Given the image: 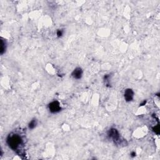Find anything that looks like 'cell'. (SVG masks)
Wrapping results in <instances>:
<instances>
[{
  "label": "cell",
  "instance_id": "obj_1",
  "mask_svg": "<svg viewBox=\"0 0 160 160\" xmlns=\"http://www.w3.org/2000/svg\"><path fill=\"white\" fill-rule=\"evenodd\" d=\"M7 142H8L9 146L13 150H16L21 144L22 140H21L20 136L16 135V134H14V135L9 136L8 140H7Z\"/></svg>",
  "mask_w": 160,
  "mask_h": 160
},
{
  "label": "cell",
  "instance_id": "obj_2",
  "mask_svg": "<svg viewBox=\"0 0 160 160\" xmlns=\"http://www.w3.org/2000/svg\"><path fill=\"white\" fill-rule=\"evenodd\" d=\"M48 107L50 112H52V113H56L59 112L61 110L60 104L57 101H54L51 103L49 104Z\"/></svg>",
  "mask_w": 160,
  "mask_h": 160
},
{
  "label": "cell",
  "instance_id": "obj_3",
  "mask_svg": "<svg viewBox=\"0 0 160 160\" xmlns=\"http://www.w3.org/2000/svg\"><path fill=\"white\" fill-rule=\"evenodd\" d=\"M108 136L112 138L114 141H118L120 137L118 132L115 128H112L109 131Z\"/></svg>",
  "mask_w": 160,
  "mask_h": 160
},
{
  "label": "cell",
  "instance_id": "obj_4",
  "mask_svg": "<svg viewBox=\"0 0 160 160\" xmlns=\"http://www.w3.org/2000/svg\"><path fill=\"white\" fill-rule=\"evenodd\" d=\"M125 99L126 101L129 102L133 100L134 98V92L132 89H126L124 94Z\"/></svg>",
  "mask_w": 160,
  "mask_h": 160
},
{
  "label": "cell",
  "instance_id": "obj_5",
  "mask_svg": "<svg viewBox=\"0 0 160 160\" xmlns=\"http://www.w3.org/2000/svg\"><path fill=\"white\" fill-rule=\"evenodd\" d=\"M72 76L76 79H81L83 76V70L81 68H76L72 72Z\"/></svg>",
  "mask_w": 160,
  "mask_h": 160
},
{
  "label": "cell",
  "instance_id": "obj_6",
  "mask_svg": "<svg viewBox=\"0 0 160 160\" xmlns=\"http://www.w3.org/2000/svg\"><path fill=\"white\" fill-rule=\"evenodd\" d=\"M36 125H37V120H36V119H32L30 123H29L28 127L30 129H33L35 128Z\"/></svg>",
  "mask_w": 160,
  "mask_h": 160
},
{
  "label": "cell",
  "instance_id": "obj_7",
  "mask_svg": "<svg viewBox=\"0 0 160 160\" xmlns=\"http://www.w3.org/2000/svg\"><path fill=\"white\" fill-rule=\"evenodd\" d=\"M63 33H64V32L62 30H58L57 31V33H56V35H57V36L58 37H61L63 35Z\"/></svg>",
  "mask_w": 160,
  "mask_h": 160
},
{
  "label": "cell",
  "instance_id": "obj_8",
  "mask_svg": "<svg viewBox=\"0 0 160 160\" xmlns=\"http://www.w3.org/2000/svg\"><path fill=\"white\" fill-rule=\"evenodd\" d=\"M153 130H154V132L156 133V134H159V126H156L154 127V128H153Z\"/></svg>",
  "mask_w": 160,
  "mask_h": 160
},
{
  "label": "cell",
  "instance_id": "obj_9",
  "mask_svg": "<svg viewBox=\"0 0 160 160\" xmlns=\"http://www.w3.org/2000/svg\"><path fill=\"white\" fill-rule=\"evenodd\" d=\"M131 155H132V157H134V156H136V153L135 152H132V153H131Z\"/></svg>",
  "mask_w": 160,
  "mask_h": 160
}]
</instances>
